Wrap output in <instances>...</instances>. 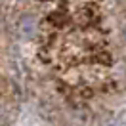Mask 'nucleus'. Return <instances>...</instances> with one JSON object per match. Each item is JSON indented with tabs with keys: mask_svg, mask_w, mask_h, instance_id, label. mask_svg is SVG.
I'll use <instances>...</instances> for the list:
<instances>
[{
	"mask_svg": "<svg viewBox=\"0 0 126 126\" xmlns=\"http://www.w3.org/2000/svg\"><path fill=\"white\" fill-rule=\"evenodd\" d=\"M19 32L23 34L25 38H31L32 34L36 32V21H34V17H23L21 21H19Z\"/></svg>",
	"mask_w": 126,
	"mask_h": 126,
	"instance_id": "f257e3e1",
	"label": "nucleus"
}]
</instances>
